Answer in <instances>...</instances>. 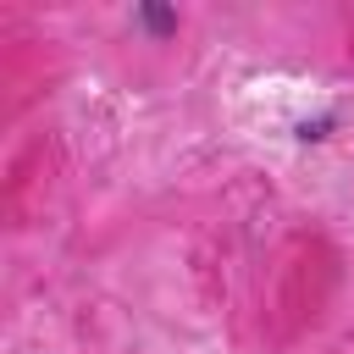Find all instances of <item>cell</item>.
<instances>
[{
	"instance_id": "6da1fadb",
	"label": "cell",
	"mask_w": 354,
	"mask_h": 354,
	"mask_svg": "<svg viewBox=\"0 0 354 354\" xmlns=\"http://www.w3.org/2000/svg\"><path fill=\"white\" fill-rule=\"evenodd\" d=\"M138 17H144V28H149V33H160V39H166V33H177V11H166V6H144Z\"/></svg>"
},
{
	"instance_id": "7a4b0ae2",
	"label": "cell",
	"mask_w": 354,
	"mask_h": 354,
	"mask_svg": "<svg viewBox=\"0 0 354 354\" xmlns=\"http://www.w3.org/2000/svg\"><path fill=\"white\" fill-rule=\"evenodd\" d=\"M326 127H332V116H321V122H304V127H299V138H326Z\"/></svg>"
}]
</instances>
